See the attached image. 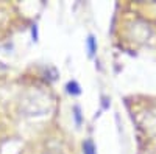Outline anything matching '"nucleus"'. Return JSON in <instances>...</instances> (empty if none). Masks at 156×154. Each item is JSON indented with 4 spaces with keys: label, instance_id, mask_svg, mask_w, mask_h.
Returning a JSON list of instances; mask_svg holds the SVG:
<instances>
[{
    "label": "nucleus",
    "instance_id": "nucleus-1",
    "mask_svg": "<svg viewBox=\"0 0 156 154\" xmlns=\"http://www.w3.org/2000/svg\"><path fill=\"white\" fill-rule=\"evenodd\" d=\"M84 148H86V154H94V148H92V143L90 142H87L84 145Z\"/></svg>",
    "mask_w": 156,
    "mask_h": 154
},
{
    "label": "nucleus",
    "instance_id": "nucleus-2",
    "mask_svg": "<svg viewBox=\"0 0 156 154\" xmlns=\"http://www.w3.org/2000/svg\"><path fill=\"white\" fill-rule=\"evenodd\" d=\"M89 48H90V53H94L95 45H94V37H89Z\"/></svg>",
    "mask_w": 156,
    "mask_h": 154
}]
</instances>
